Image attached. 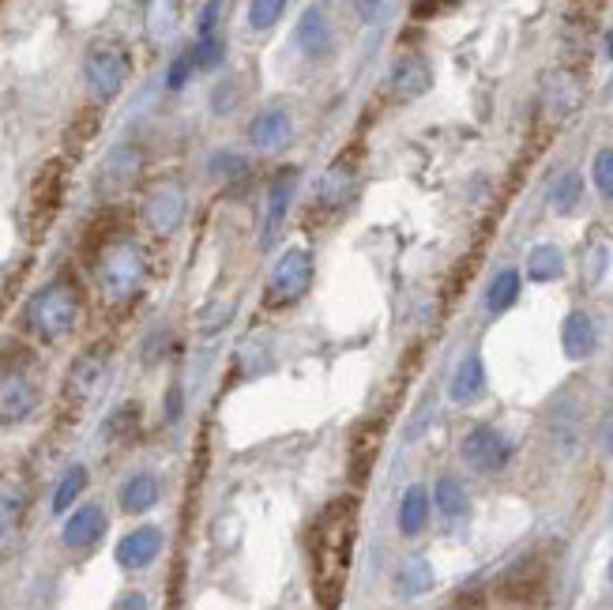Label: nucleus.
<instances>
[{
    "instance_id": "obj_35",
    "label": "nucleus",
    "mask_w": 613,
    "mask_h": 610,
    "mask_svg": "<svg viewBox=\"0 0 613 610\" xmlns=\"http://www.w3.org/2000/svg\"><path fill=\"white\" fill-rule=\"evenodd\" d=\"M226 45H223V38H200V42L193 45V61H196V69H218L223 64V53Z\"/></svg>"
},
{
    "instance_id": "obj_27",
    "label": "nucleus",
    "mask_w": 613,
    "mask_h": 610,
    "mask_svg": "<svg viewBox=\"0 0 613 610\" xmlns=\"http://www.w3.org/2000/svg\"><path fill=\"white\" fill-rule=\"evenodd\" d=\"M426 523H429V494L421 486H410L403 501H399V531L410 539V536H421Z\"/></svg>"
},
{
    "instance_id": "obj_24",
    "label": "nucleus",
    "mask_w": 613,
    "mask_h": 610,
    "mask_svg": "<svg viewBox=\"0 0 613 610\" xmlns=\"http://www.w3.org/2000/svg\"><path fill=\"white\" fill-rule=\"evenodd\" d=\"M542 588H545V569L534 558H523L520 566L509 569V577H504V596H512V599H534Z\"/></svg>"
},
{
    "instance_id": "obj_1",
    "label": "nucleus",
    "mask_w": 613,
    "mask_h": 610,
    "mask_svg": "<svg viewBox=\"0 0 613 610\" xmlns=\"http://www.w3.org/2000/svg\"><path fill=\"white\" fill-rule=\"evenodd\" d=\"M358 539V501L335 498L313 523L309 555H313V592L324 610H335L347 592V573Z\"/></svg>"
},
{
    "instance_id": "obj_22",
    "label": "nucleus",
    "mask_w": 613,
    "mask_h": 610,
    "mask_svg": "<svg viewBox=\"0 0 613 610\" xmlns=\"http://www.w3.org/2000/svg\"><path fill=\"white\" fill-rule=\"evenodd\" d=\"M331 42V27H328V12L324 8H305V16L294 27V45L305 57H320Z\"/></svg>"
},
{
    "instance_id": "obj_5",
    "label": "nucleus",
    "mask_w": 613,
    "mask_h": 610,
    "mask_svg": "<svg viewBox=\"0 0 613 610\" xmlns=\"http://www.w3.org/2000/svg\"><path fill=\"white\" fill-rule=\"evenodd\" d=\"M309 283H313V253L309 250H286L279 261H275L272 279H267L264 305L267 309H286V305L305 298Z\"/></svg>"
},
{
    "instance_id": "obj_11",
    "label": "nucleus",
    "mask_w": 613,
    "mask_h": 610,
    "mask_svg": "<svg viewBox=\"0 0 613 610\" xmlns=\"http://www.w3.org/2000/svg\"><path fill=\"white\" fill-rule=\"evenodd\" d=\"M294 185H298V170H294V166H283L279 174L272 177V185H267L260 250H272V245L279 242L283 223H286V207H290V196H294Z\"/></svg>"
},
{
    "instance_id": "obj_32",
    "label": "nucleus",
    "mask_w": 613,
    "mask_h": 610,
    "mask_svg": "<svg viewBox=\"0 0 613 610\" xmlns=\"http://www.w3.org/2000/svg\"><path fill=\"white\" fill-rule=\"evenodd\" d=\"M580 196H583V181H580L576 170H569V174H561L558 181H553L550 207L558 215H572V212H576V204H580Z\"/></svg>"
},
{
    "instance_id": "obj_38",
    "label": "nucleus",
    "mask_w": 613,
    "mask_h": 610,
    "mask_svg": "<svg viewBox=\"0 0 613 610\" xmlns=\"http://www.w3.org/2000/svg\"><path fill=\"white\" fill-rule=\"evenodd\" d=\"M595 185H599V193L606 196V200H613V151L606 148V151H599L595 155Z\"/></svg>"
},
{
    "instance_id": "obj_21",
    "label": "nucleus",
    "mask_w": 613,
    "mask_h": 610,
    "mask_svg": "<svg viewBox=\"0 0 613 610\" xmlns=\"http://www.w3.org/2000/svg\"><path fill=\"white\" fill-rule=\"evenodd\" d=\"M27 512V486L16 475H0V542L12 539Z\"/></svg>"
},
{
    "instance_id": "obj_6",
    "label": "nucleus",
    "mask_w": 613,
    "mask_h": 610,
    "mask_svg": "<svg viewBox=\"0 0 613 610\" xmlns=\"http://www.w3.org/2000/svg\"><path fill=\"white\" fill-rule=\"evenodd\" d=\"M83 80H88V91L99 102H113L129 83V53L121 45H94L83 57Z\"/></svg>"
},
{
    "instance_id": "obj_12",
    "label": "nucleus",
    "mask_w": 613,
    "mask_h": 610,
    "mask_svg": "<svg viewBox=\"0 0 613 610\" xmlns=\"http://www.w3.org/2000/svg\"><path fill=\"white\" fill-rule=\"evenodd\" d=\"M463 460L474 467V471H501L509 464V441L493 430V426H474L471 434L463 437Z\"/></svg>"
},
{
    "instance_id": "obj_3",
    "label": "nucleus",
    "mask_w": 613,
    "mask_h": 610,
    "mask_svg": "<svg viewBox=\"0 0 613 610\" xmlns=\"http://www.w3.org/2000/svg\"><path fill=\"white\" fill-rule=\"evenodd\" d=\"M143 275H147L143 250L136 242H129V237L113 242L110 250L99 256V287H102V298L110 305L136 298L143 287Z\"/></svg>"
},
{
    "instance_id": "obj_18",
    "label": "nucleus",
    "mask_w": 613,
    "mask_h": 610,
    "mask_svg": "<svg viewBox=\"0 0 613 610\" xmlns=\"http://www.w3.org/2000/svg\"><path fill=\"white\" fill-rule=\"evenodd\" d=\"M583 102V88L580 80L572 72H550L542 83V106L550 118H569V113H576Z\"/></svg>"
},
{
    "instance_id": "obj_9",
    "label": "nucleus",
    "mask_w": 613,
    "mask_h": 610,
    "mask_svg": "<svg viewBox=\"0 0 613 610\" xmlns=\"http://www.w3.org/2000/svg\"><path fill=\"white\" fill-rule=\"evenodd\" d=\"M105 374H110L105 350L102 347H91L88 355H80V358L72 362L69 380H64V396H69L75 407H88L91 399H99L102 385H105Z\"/></svg>"
},
{
    "instance_id": "obj_36",
    "label": "nucleus",
    "mask_w": 613,
    "mask_h": 610,
    "mask_svg": "<svg viewBox=\"0 0 613 610\" xmlns=\"http://www.w3.org/2000/svg\"><path fill=\"white\" fill-rule=\"evenodd\" d=\"M193 69H196L193 50L177 53L174 61H170V69H166V88H170V91H181V88L188 83V75H193Z\"/></svg>"
},
{
    "instance_id": "obj_40",
    "label": "nucleus",
    "mask_w": 613,
    "mask_h": 610,
    "mask_svg": "<svg viewBox=\"0 0 613 610\" xmlns=\"http://www.w3.org/2000/svg\"><path fill=\"white\" fill-rule=\"evenodd\" d=\"M110 610H151V603H147V596L143 592H124Z\"/></svg>"
},
{
    "instance_id": "obj_4",
    "label": "nucleus",
    "mask_w": 613,
    "mask_h": 610,
    "mask_svg": "<svg viewBox=\"0 0 613 610\" xmlns=\"http://www.w3.org/2000/svg\"><path fill=\"white\" fill-rule=\"evenodd\" d=\"M61 200H64V162L53 159L38 170L31 181V193H27V231H31V237H42L50 231V223L61 212Z\"/></svg>"
},
{
    "instance_id": "obj_29",
    "label": "nucleus",
    "mask_w": 613,
    "mask_h": 610,
    "mask_svg": "<svg viewBox=\"0 0 613 610\" xmlns=\"http://www.w3.org/2000/svg\"><path fill=\"white\" fill-rule=\"evenodd\" d=\"M527 275H531L534 283H553L564 275V253L558 245H534L531 253H527Z\"/></svg>"
},
{
    "instance_id": "obj_13",
    "label": "nucleus",
    "mask_w": 613,
    "mask_h": 610,
    "mask_svg": "<svg viewBox=\"0 0 613 610\" xmlns=\"http://www.w3.org/2000/svg\"><path fill=\"white\" fill-rule=\"evenodd\" d=\"M429 83H433V69H429V61L421 53H403L388 75V88H391V99L396 102L421 99V94L429 91Z\"/></svg>"
},
{
    "instance_id": "obj_17",
    "label": "nucleus",
    "mask_w": 613,
    "mask_h": 610,
    "mask_svg": "<svg viewBox=\"0 0 613 610\" xmlns=\"http://www.w3.org/2000/svg\"><path fill=\"white\" fill-rule=\"evenodd\" d=\"M102 536H105V512L99 505H80V509L64 520L61 542L69 550H91Z\"/></svg>"
},
{
    "instance_id": "obj_28",
    "label": "nucleus",
    "mask_w": 613,
    "mask_h": 610,
    "mask_svg": "<svg viewBox=\"0 0 613 610\" xmlns=\"http://www.w3.org/2000/svg\"><path fill=\"white\" fill-rule=\"evenodd\" d=\"M433 588V566L426 558H410L403 569L396 573V596L403 599H418Z\"/></svg>"
},
{
    "instance_id": "obj_8",
    "label": "nucleus",
    "mask_w": 613,
    "mask_h": 610,
    "mask_svg": "<svg viewBox=\"0 0 613 610\" xmlns=\"http://www.w3.org/2000/svg\"><path fill=\"white\" fill-rule=\"evenodd\" d=\"M143 170V151L136 144H118L110 148V155L102 159V170L99 177H94V189H99V196H121L129 193L132 185H136Z\"/></svg>"
},
{
    "instance_id": "obj_30",
    "label": "nucleus",
    "mask_w": 613,
    "mask_h": 610,
    "mask_svg": "<svg viewBox=\"0 0 613 610\" xmlns=\"http://www.w3.org/2000/svg\"><path fill=\"white\" fill-rule=\"evenodd\" d=\"M515 298H520V272L515 268H501L493 275L490 291H486V309L490 313H504L512 309Z\"/></svg>"
},
{
    "instance_id": "obj_26",
    "label": "nucleus",
    "mask_w": 613,
    "mask_h": 610,
    "mask_svg": "<svg viewBox=\"0 0 613 610\" xmlns=\"http://www.w3.org/2000/svg\"><path fill=\"white\" fill-rule=\"evenodd\" d=\"M433 501L440 509V517L448 520H463L467 509H471V498H467V486L456 479V475H440L437 479V490H433Z\"/></svg>"
},
{
    "instance_id": "obj_2",
    "label": "nucleus",
    "mask_w": 613,
    "mask_h": 610,
    "mask_svg": "<svg viewBox=\"0 0 613 610\" xmlns=\"http://www.w3.org/2000/svg\"><path fill=\"white\" fill-rule=\"evenodd\" d=\"M23 321L42 343L64 339L75 328V321H80V294H75L72 283L57 279V283L42 287L31 302H27Z\"/></svg>"
},
{
    "instance_id": "obj_15",
    "label": "nucleus",
    "mask_w": 613,
    "mask_h": 610,
    "mask_svg": "<svg viewBox=\"0 0 613 610\" xmlns=\"http://www.w3.org/2000/svg\"><path fill=\"white\" fill-rule=\"evenodd\" d=\"M380 441H385V423H377V418L361 423L358 434H354V441H350V479L358 486L366 482L372 475V467H377Z\"/></svg>"
},
{
    "instance_id": "obj_41",
    "label": "nucleus",
    "mask_w": 613,
    "mask_h": 610,
    "mask_svg": "<svg viewBox=\"0 0 613 610\" xmlns=\"http://www.w3.org/2000/svg\"><path fill=\"white\" fill-rule=\"evenodd\" d=\"M166 418H170V423H177V418H181V388L177 385L170 388V396H166Z\"/></svg>"
},
{
    "instance_id": "obj_23",
    "label": "nucleus",
    "mask_w": 613,
    "mask_h": 610,
    "mask_svg": "<svg viewBox=\"0 0 613 610\" xmlns=\"http://www.w3.org/2000/svg\"><path fill=\"white\" fill-rule=\"evenodd\" d=\"M155 505H159V479L151 471L132 475V479L121 486V509L129 512V517H140V512L155 509Z\"/></svg>"
},
{
    "instance_id": "obj_33",
    "label": "nucleus",
    "mask_w": 613,
    "mask_h": 610,
    "mask_svg": "<svg viewBox=\"0 0 613 610\" xmlns=\"http://www.w3.org/2000/svg\"><path fill=\"white\" fill-rule=\"evenodd\" d=\"M136 423H140V404H124L105 418V437H113V441H118V437H129L136 430Z\"/></svg>"
},
{
    "instance_id": "obj_10",
    "label": "nucleus",
    "mask_w": 613,
    "mask_h": 610,
    "mask_svg": "<svg viewBox=\"0 0 613 610\" xmlns=\"http://www.w3.org/2000/svg\"><path fill=\"white\" fill-rule=\"evenodd\" d=\"M358 174H361V148H354V151L347 148L328 170H324L320 185H316V204L343 207L350 200L354 185H358Z\"/></svg>"
},
{
    "instance_id": "obj_19",
    "label": "nucleus",
    "mask_w": 613,
    "mask_h": 610,
    "mask_svg": "<svg viewBox=\"0 0 613 610\" xmlns=\"http://www.w3.org/2000/svg\"><path fill=\"white\" fill-rule=\"evenodd\" d=\"M290 136H294V121L286 110H264V113H256L253 125H248V140L260 151H279L290 144Z\"/></svg>"
},
{
    "instance_id": "obj_31",
    "label": "nucleus",
    "mask_w": 613,
    "mask_h": 610,
    "mask_svg": "<svg viewBox=\"0 0 613 610\" xmlns=\"http://www.w3.org/2000/svg\"><path fill=\"white\" fill-rule=\"evenodd\" d=\"M88 467L83 464H75L64 471V479L57 482V490H53V512H69L72 509V501H80V494L88 490Z\"/></svg>"
},
{
    "instance_id": "obj_42",
    "label": "nucleus",
    "mask_w": 613,
    "mask_h": 610,
    "mask_svg": "<svg viewBox=\"0 0 613 610\" xmlns=\"http://www.w3.org/2000/svg\"><path fill=\"white\" fill-rule=\"evenodd\" d=\"M606 53H610V57H613V31H610V34H606Z\"/></svg>"
},
{
    "instance_id": "obj_25",
    "label": "nucleus",
    "mask_w": 613,
    "mask_h": 610,
    "mask_svg": "<svg viewBox=\"0 0 613 610\" xmlns=\"http://www.w3.org/2000/svg\"><path fill=\"white\" fill-rule=\"evenodd\" d=\"M482 388H486V366H482V358L478 355H467L463 362H459V369H456V377H452V399L456 404H471V399L482 396Z\"/></svg>"
},
{
    "instance_id": "obj_34",
    "label": "nucleus",
    "mask_w": 613,
    "mask_h": 610,
    "mask_svg": "<svg viewBox=\"0 0 613 610\" xmlns=\"http://www.w3.org/2000/svg\"><path fill=\"white\" fill-rule=\"evenodd\" d=\"M283 12H286L283 0H256V4H248V27H256V31H267V27L279 23Z\"/></svg>"
},
{
    "instance_id": "obj_14",
    "label": "nucleus",
    "mask_w": 613,
    "mask_h": 610,
    "mask_svg": "<svg viewBox=\"0 0 613 610\" xmlns=\"http://www.w3.org/2000/svg\"><path fill=\"white\" fill-rule=\"evenodd\" d=\"M185 218V189L181 181H162L155 193L147 196V223L159 234H174Z\"/></svg>"
},
{
    "instance_id": "obj_37",
    "label": "nucleus",
    "mask_w": 613,
    "mask_h": 610,
    "mask_svg": "<svg viewBox=\"0 0 613 610\" xmlns=\"http://www.w3.org/2000/svg\"><path fill=\"white\" fill-rule=\"evenodd\" d=\"M147 16H155L147 23L155 38H166L177 27V4H147Z\"/></svg>"
},
{
    "instance_id": "obj_16",
    "label": "nucleus",
    "mask_w": 613,
    "mask_h": 610,
    "mask_svg": "<svg viewBox=\"0 0 613 610\" xmlns=\"http://www.w3.org/2000/svg\"><path fill=\"white\" fill-rule=\"evenodd\" d=\"M159 550H162V528L143 523V528L129 531V536L118 542V566L121 569H147L151 561L159 558Z\"/></svg>"
},
{
    "instance_id": "obj_43",
    "label": "nucleus",
    "mask_w": 613,
    "mask_h": 610,
    "mask_svg": "<svg viewBox=\"0 0 613 610\" xmlns=\"http://www.w3.org/2000/svg\"><path fill=\"white\" fill-rule=\"evenodd\" d=\"M610 580H613V561H610Z\"/></svg>"
},
{
    "instance_id": "obj_20",
    "label": "nucleus",
    "mask_w": 613,
    "mask_h": 610,
    "mask_svg": "<svg viewBox=\"0 0 613 610\" xmlns=\"http://www.w3.org/2000/svg\"><path fill=\"white\" fill-rule=\"evenodd\" d=\"M595 321L588 317V313H569L561 324V347H564V355H569L572 362H583V358H591L595 355Z\"/></svg>"
},
{
    "instance_id": "obj_7",
    "label": "nucleus",
    "mask_w": 613,
    "mask_h": 610,
    "mask_svg": "<svg viewBox=\"0 0 613 610\" xmlns=\"http://www.w3.org/2000/svg\"><path fill=\"white\" fill-rule=\"evenodd\" d=\"M34 407H38V388L31 374H27V366L4 358L0 362V426L23 423Z\"/></svg>"
},
{
    "instance_id": "obj_39",
    "label": "nucleus",
    "mask_w": 613,
    "mask_h": 610,
    "mask_svg": "<svg viewBox=\"0 0 613 610\" xmlns=\"http://www.w3.org/2000/svg\"><path fill=\"white\" fill-rule=\"evenodd\" d=\"M218 4H204L200 8V38H215V23H218Z\"/></svg>"
}]
</instances>
